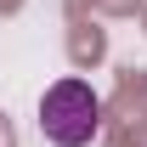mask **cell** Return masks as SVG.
Segmentation results:
<instances>
[{
  "label": "cell",
  "instance_id": "obj_1",
  "mask_svg": "<svg viewBox=\"0 0 147 147\" xmlns=\"http://www.w3.org/2000/svg\"><path fill=\"white\" fill-rule=\"evenodd\" d=\"M40 130L51 147H85L102 130V102L85 79H57L51 91L40 96Z\"/></svg>",
  "mask_w": 147,
  "mask_h": 147
}]
</instances>
